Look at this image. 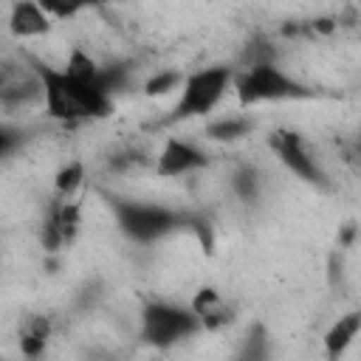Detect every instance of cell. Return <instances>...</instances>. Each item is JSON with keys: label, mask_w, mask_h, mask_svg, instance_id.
<instances>
[{"label": "cell", "mask_w": 361, "mask_h": 361, "mask_svg": "<svg viewBox=\"0 0 361 361\" xmlns=\"http://www.w3.org/2000/svg\"><path fill=\"white\" fill-rule=\"evenodd\" d=\"M39 87L42 107L51 121L82 124L102 121L116 110V93L130 85V62H99L82 48H73L62 68L31 59Z\"/></svg>", "instance_id": "cell-1"}, {"label": "cell", "mask_w": 361, "mask_h": 361, "mask_svg": "<svg viewBox=\"0 0 361 361\" xmlns=\"http://www.w3.org/2000/svg\"><path fill=\"white\" fill-rule=\"evenodd\" d=\"M107 206L116 220V228L135 245H152L178 231H186V228L195 231L200 237V243L209 234V223H203V217L183 212V209L164 206V203L135 200V197H124V195H107Z\"/></svg>", "instance_id": "cell-2"}, {"label": "cell", "mask_w": 361, "mask_h": 361, "mask_svg": "<svg viewBox=\"0 0 361 361\" xmlns=\"http://www.w3.org/2000/svg\"><path fill=\"white\" fill-rule=\"evenodd\" d=\"M231 90L243 107L257 104H279V102H307L316 99L319 90L288 73L276 59H257L234 68Z\"/></svg>", "instance_id": "cell-3"}, {"label": "cell", "mask_w": 361, "mask_h": 361, "mask_svg": "<svg viewBox=\"0 0 361 361\" xmlns=\"http://www.w3.org/2000/svg\"><path fill=\"white\" fill-rule=\"evenodd\" d=\"M231 79H234V65H206L192 73H183L178 99L158 124L172 127L192 118H209L231 90Z\"/></svg>", "instance_id": "cell-4"}, {"label": "cell", "mask_w": 361, "mask_h": 361, "mask_svg": "<svg viewBox=\"0 0 361 361\" xmlns=\"http://www.w3.org/2000/svg\"><path fill=\"white\" fill-rule=\"evenodd\" d=\"M203 333L197 313L189 305L169 299H147L138 313V338L155 350H172Z\"/></svg>", "instance_id": "cell-5"}, {"label": "cell", "mask_w": 361, "mask_h": 361, "mask_svg": "<svg viewBox=\"0 0 361 361\" xmlns=\"http://www.w3.org/2000/svg\"><path fill=\"white\" fill-rule=\"evenodd\" d=\"M268 147H271V152L276 155V161H279L290 175H296L302 183L316 186V189H324V192L333 189L327 169L322 166L319 155L313 152V147L307 144V138H305L302 133L288 130V127L274 130V133L268 135Z\"/></svg>", "instance_id": "cell-6"}, {"label": "cell", "mask_w": 361, "mask_h": 361, "mask_svg": "<svg viewBox=\"0 0 361 361\" xmlns=\"http://www.w3.org/2000/svg\"><path fill=\"white\" fill-rule=\"evenodd\" d=\"M82 228V203L76 197H54L45 206L39 223V245L45 251H62L76 243Z\"/></svg>", "instance_id": "cell-7"}, {"label": "cell", "mask_w": 361, "mask_h": 361, "mask_svg": "<svg viewBox=\"0 0 361 361\" xmlns=\"http://www.w3.org/2000/svg\"><path fill=\"white\" fill-rule=\"evenodd\" d=\"M209 166H212V155L197 141L180 135H169L155 155V172L161 178H186Z\"/></svg>", "instance_id": "cell-8"}, {"label": "cell", "mask_w": 361, "mask_h": 361, "mask_svg": "<svg viewBox=\"0 0 361 361\" xmlns=\"http://www.w3.org/2000/svg\"><path fill=\"white\" fill-rule=\"evenodd\" d=\"M54 28V20L37 0H14L8 8V34L14 39H37Z\"/></svg>", "instance_id": "cell-9"}, {"label": "cell", "mask_w": 361, "mask_h": 361, "mask_svg": "<svg viewBox=\"0 0 361 361\" xmlns=\"http://www.w3.org/2000/svg\"><path fill=\"white\" fill-rule=\"evenodd\" d=\"M189 307L197 313L203 330H223L228 327L234 319H237V310L231 302H226V296L217 290V288H197Z\"/></svg>", "instance_id": "cell-10"}, {"label": "cell", "mask_w": 361, "mask_h": 361, "mask_svg": "<svg viewBox=\"0 0 361 361\" xmlns=\"http://www.w3.org/2000/svg\"><path fill=\"white\" fill-rule=\"evenodd\" d=\"M254 118L251 116H240V113H228V116H217L209 118L203 124V138L206 141H217V144H234L243 141L254 133Z\"/></svg>", "instance_id": "cell-11"}, {"label": "cell", "mask_w": 361, "mask_h": 361, "mask_svg": "<svg viewBox=\"0 0 361 361\" xmlns=\"http://www.w3.org/2000/svg\"><path fill=\"white\" fill-rule=\"evenodd\" d=\"M358 333H361V313H358V310H350V313L338 316V319L327 327V333H324V338H322L324 355H327V358L344 355L347 347L358 338Z\"/></svg>", "instance_id": "cell-12"}, {"label": "cell", "mask_w": 361, "mask_h": 361, "mask_svg": "<svg viewBox=\"0 0 361 361\" xmlns=\"http://www.w3.org/2000/svg\"><path fill=\"white\" fill-rule=\"evenodd\" d=\"M51 333H54V324L48 316H25L23 324H20V333H17V344H20V353L25 358H39L51 341Z\"/></svg>", "instance_id": "cell-13"}, {"label": "cell", "mask_w": 361, "mask_h": 361, "mask_svg": "<svg viewBox=\"0 0 361 361\" xmlns=\"http://www.w3.org/2000/svg\"><path fill=\"white\" fill-rule=\"evenodd\" d=\"M231 192L243 200V203H257L259 195H262V172L254 166V164H240L234 172H231Z\"/></svg>", "instance_id": "cell-14"}, {"label": "cell", "mask_w": 361, "mask_h": 361, "mask_svg": "<svg viewBox=\"0 0 361 361\" xmlns=\"http://www.w3.org/2000/svg\"><path fill=\"white\" fill-rule=\"evenodd\" d=\"M82 183H85V164L82 161H71L54 175V192L59 197H73L82 189Z\"/></svg>", "instance_id": "cell-15"}, {"label": "cell", "mask_w": 361, "mask_h": 361, "mask_svg": "<svg viewBox=\"0 0 361 361\" xmlns=\"http://www.w3.org/2000/svg\"><path fill=\"white\" fill-rule=\"evenodd\" d=\"M28 141H31V130L28 127L11 124V121H0V161L17 155Z\"/></svg>", "instance_id": "cell-16"}, {"label": "cell", "mask_w": 361, "mask_h": 361, "mask_svg": "<svg viewBox=\"0 0 361 361\" xmlns=\"http://www.w3.org/2000/svg\"><path fill=\"white\" fill-rule=\"evenodd\" d=\"M37 3L48 11L51 20H71L87 8H96L102 0H37Z\"/></svg>", "instance_id": "cell-17"}, {"label": "cell", "mask_w": 361, "mask_h": 361, "mask_svg": "<svg viewBox=\"0 0 361 361\" xmlns=\"http://www.w3.org/2000/svg\"><path fill=\"white\" fill-rule=\"evenodd\" d=\"M180 79H183L180 71H158V73H152V76L141 85V90H144V96H149V99H155V96H169V93H178Z\"/></svg>", "instance_id": "cell-18"}, {"label": "cell", "mask_w": 361, "mask_h": 361, "mask_svg": "<svg viewBox=\"0 0 361 361\" xmlns=\"http://www.w3.org/2000/svg\"><path fill=\"white\" fill-rule=\"evenodd\" d=\"M240 355H245V358H265L268 355V333L262 324H254V330L245 336Z\"/></svg>", "instance_id": "cell-19"}, {"label": "cell", "mask_w": 361, "mask_h": 361, "mask_svg": "<svg viewBox=\"0 0 361 361\" xmlns=\"http://www.w3.org/2000/svg\"><path fill=\"white\" fill-rule=\"evenodd\" d=\"M147 158H144V152L141 149H121V152H113L110 158H107V169L110 172H127V169H133V166H141Z\"/></svg>", "instance_id": "cell-20"}, {"label": "cell", "mask_w": 361, "mask_h": 361, "mask_svg": "<svg viewBox=\"0 0 361 361\" xmlns=\"http://www.w3.org/2000/svg\"><path fill=\"white\" fill-rule=\"evenodd\" d=\"M14 65L17 62H0V93H3V87H6V82L11 76V71H14Z\"/></svg>", "instance_id": "cell-21"}]
</instances>
